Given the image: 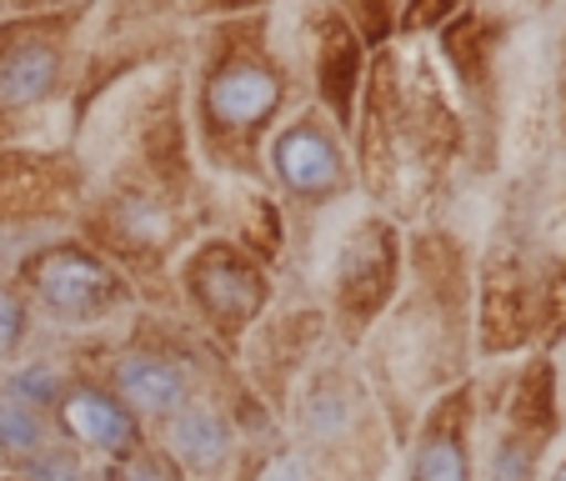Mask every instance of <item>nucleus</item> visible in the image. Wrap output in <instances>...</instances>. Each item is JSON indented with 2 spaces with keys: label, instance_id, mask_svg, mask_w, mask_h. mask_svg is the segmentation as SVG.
<instances>
[{
  "label": "nucleus",
  "instance_id": "nucleus-8",
  "mask_svg": "<svg viewBox=\"0 0 566 481\" xmlns=\"http://www.w3.org/2000/svg\"><path fill=\"white\" fill-rule=\"evenodd\" d=\"M271 181L296 206H332L352 191V150L326 111H301L271 130Z\"/></svg>",
  "mask_w": 566,
  "mask_h": 481
},
{
  "label": "nucleus",
  "instance_id": "nucleus-16",
  "mask_svg": "<svg viewBox=\"0 0 566 481\" xmlns=\"http://www.w3.org/2000/svg\"><path fill=\"white\" fill-rule=\"evenodd\" d=\"M51 451V431H45V417L25 401H0V457L11 461V467H31Z\"/></svg>",
  "mask_w": 566,
  "mask_h": 481
},
{
  "label": "nucleus",
  "instance_id": "nucleus-17",
  "mask_svg": "<svg viewBox=\"0 0 566 481\" xmlns=\"http://www.w3.org/2000/svg\"><path fill=\"white\" fill-rule=\"evenodd\" d=\"M231 241H241V247H247L261 266H266V261H276L281 257V211H276V201H266V196H247V211H241V236H231Z\"/></svg>",
  "mask_w": 566,
  "mask_h": 481
},
{
  "label": "nucleus",
  "instance_id": "nucleus-5",
  "mask_svg": "<svg viewBox=\"0 0 566 481\" xmlns=\"http://www.w3.org/2000/svg\"><path fill=\"white\" fill-rule=\"evenodd\" d=\"M181 296L206 326V336L235 352L251 336V326L266 316L271 276L241 241L211 236V241H196L191 257L181 261Z\"/></svg>",
  "mask_w": 566,
  "mask_h": 481
},
{
  "label": "nucleus",
  "instance_id": "nucleus-15",
  "mask_svg": "<svg viewBox=\"0 0 566 481\" xmlns=\"http://www.w3.org/2000/svg\"><path fill=\"white\" fill-rule=\"evenodd\" d=\"M316 75H321V101L326 116L336 126H346L356 111V86H361V35L346 21H332L321 31V55H316Z\"/></svg>",
  "mask_w": 566,
  "mask_h": 481
},
{
  "label": "nucleus",
  "instance_id": "nucleus-25",
  "mask_svg": "<svg viewBox=\"0 0 566 481\" xmlns=\"http://www.w3.org/2000/svg\"><path fill=\"white\" fill-rule=\"evenodd\" d=\"M502 6H512V11H532V6H546V0H502Z\"/></svg>",
  "mask_w": 566,
  "mask_h": 481
},
{
  "label": "nucleus",
  "instance_id": "nucleus-20",
  "mask_svg": "<svg viewBox=\"0 0 566 481\" xmlns=\"http://www.w3.org/2000/svg\"><path fill=\"white\" fill-rule=\"evenodd\" d=\"M346 11L356 15V35H366V45H381L396 25V0H346Z\"/></svg>",
  "mask_w": 566,
  "mask_h": 481
},
{
  "label": "nucleus",
  "instance_id": "nucleus-18",
  "mask_svg": "<svg viewBox=\"0 0 566 481\" xmlns=\"http://www.w3.org/2000/svg\"><path fill=\"white\" fill-rule=\"evenodd\" d=\"M111 481H186V471L176 467L166 447L140 441L136 451H126V457L111 461Z\"/></svg>",
  "mask_w": 566,
  "mask_h": 481
},
{
  "label": "nucleus",
  "instance_id": "nucleus-2",
  "mask_svg": "<svg viewBox=\"0 0 566 481\" xmlns=\"http://www.w3.org/2000/svg\"><path fill=\"white\" fill-rule=\"evenodd\" d=\"M281 111H286V71L266 51V35L247 25L221 31L196 96V130L206 160L221 171H251Z\"/></svg>",
  "mask_w": 566,
  "mask_h": 481
},
{
  "label": "nucleus",
  "instance_id": "nucleus-1",
  "mask_svg": "<svg viewBox=\"0 0 566 481\" xmlns=\"http://www.w3.org/2000/svg\"><path fill=\"white\" fill-rule=\"evenodd\" d=\"M361 186L386 216H421L461 140L457 86L441 55H381L361 101Z\"/></svg>",
  "mask_w": 566,
  "mask_h": 481
},
{
  "label": "nucleus",
  "instance_id": "nucleus-21",
  "mask_svg": "<svg viewBox=\"0 0 566 481\" xmlns=\"http://www.w3.org/2000/svg\"><path fill=\"white\" fill-rule=\"evenodd\" d=\"M556 136L566 146V25H562V41H556Z\"/></svg>",
  "mask_w": 566,
  "mask_h": 481
},
{
  "label": "nucleus",
  "instance_id": "nucleus-10",
  "mask_svg": "<svg viewBox=\"0 0 566 481\" xmlns=\"http://www.w3.org/2000/svg\"><path fill=\"white\" fill-rule=\"evenodd\" d=\"M65 71L61 21H15L0 31V126L35 111Z\"/></svg>",
  "mask_w": 566,
  "mask_h": 481
},
{
  "label": "nucleus",
  "instance_id": "nucleus-19",
  "mask_svg": "<svg viewBox=\"0 0 566 481\" xmlns=\"http://www.w3.org/2000/svg\"><path fill=\"white\" fill-rule=\"evenodd\" d=\"M31 332V301L21 286H0V356H11Z\"/></svg>",
  "mask_w": 566,
  "mask_h": 481
},
{
  "label": "nucleus",
  "instance_id": "nucleus-6",
  "mask_svg": "<svg viewBox=\"0 0 566 481\" xmlns=\"http://www.w3.org/2000/svg\"><path fill=\"white\" fill-rule=\"evenodd\" d=\"M401 236L391 216H361L326 271V311L342 342H366L401 291Z\"/></svg>",
  "mask_w": 566,
  "mask_h": 481
},
{
  "label": "nucleus",
  "instance_id": "nucleus-11",
  "mask_svg": "<svg viewBox=\"0 0 566 481\" xmlns=\"http://www.w3.org/2000/svg\"><path fill=\"white\" fill-rule=\"evenodd\" d=\"M55 421H61V431L81 451L106 457V461L126 457V451H136L140 441H146L136 411H130L116 391H106V386H96V381L65 386V391L55 396Z\"/></svg>",
  "mask_w": 566,
  "mask_h": 481
},
{
  "label": "nucleus",
  "instance_id": "nucleus-7",
  "mask_svg": "<svg viewBox=\"0 0 566 481\" xmlns=\"http://www.w3.org/2000/svg\"><path fill=\"white\" fill-rule=\"evenodd\" d=\"M516 257L536 311V352L566 346V181L526 211V221L496 236Z\"/></svg>",
  "mask_w": 566,
  "mask_h": 481
},
{
  "label": "nucleus",
  "instance_id": "nucleus-26",
  "mask_svg": "<svg viewBox=\"0 0 566 481\" xmlns=\"http://www.w3.org/2000/svg\"><path fill=\"white\" fill-rule=\"evenodd\" d=\"M21 6H65V0H21Z\"/></svg>",
  "mask_w": 566,
  "mask_h": 481
},
{
  "label": "nucleus",
  "instance_id": "nucleus-14",
  "mask_svg": "<svg viewBox=\"0 0 566 481\" xmlns=\"http://www.w3.org/2000/svg\"><path fill=\"white\" fill-rule=\"evenodd\" d=\"M71 201V186L41 156H6L0 160V221H31L51 216Z\"/></svg>",
  "mask_w": 566,
  "mask_h": 481
},
{
  "label": "nucleus",
  "instance_id": "nucleus-22",
  "mask_svg": "<svg viewBox=\"0 0 566 481\" xmlns=\"http://www.w3.org/2000/svg\"><path fill=\"white\" fill-rule=\"evenodd\" d=\"M261 0H196V11H251Z\"/></svg>",
  "mask_w": 566,
  "mask_h": 481
},
{
  "label": "nucleus",
  "instance_id": "nucleus-24",
  "mask_svg": "<svg viewBox=\"0 0 566 481\" xmlns=\"http://www.w3.org/2000/svg\"><path fill=\"white\" fill-rule=\"evenodd\" d=\"M542 481H566V451H562V457H556V461H552V467H546V471H542Z\"/></svg>",
  "mask_w": 566,
  "mask_h": 481
},
{
  "label": "nucleus",
  "instance_id": "nucleus-23",
  "mask_svg": "<svg viewBox=\"0 0 566 481\" xmlns=\"http://www.w3.org/2000/svg\"><path fill=\"white\" fill-rule=\"evenodd\" d=\"M266 481H296V467H291V461H276V467L266 471Z\"/></svg>",
  "mask_w": 566,
  "mask_h": 481
},
{
  "label": "nucleus",
  "instance_id": "nucleus-12",
  "mask_svg": "<svg viewBox=\"0 0 566 481\" xmlns=\"http://www.w3.org/2000/svg\"><path fill=\"white\" fill-rule=\"evenodd\" d=\"M116 396L136 417L166 421L191 401V376H186L181 356L136 346V352H120L116 362Z\"/></svg>",
  "mask_w": 566,
  "mask_h": 481
},
{
  "label": "nucleus",
  "instance_id": "nucleus-9",
  "mask_svg": "<svg viewBox=\"0 0 566 481\" xmlns=\"http://www.w3.org/2000/svg\"><path fill=\"white\" fill-rule=\"evenodd\" d=\"M407 481H476V381L461 376L421 407L407 447Z\"/></svg>",
  "mask_w": 566,
  "mask_h": 481
},
{
  "label": "nucleus",
  "instance_id": "nucleus-3",
  "mask_svg": "<svg viewBox=\"0 0 566 481\" xmlns=\"http://www.w3.org/2000/svg\"><path fill=\"white\" fill-rule=\"evenodd\" d=\"M562 427V366L552 352H522L486 386L476 381V481H542Z\"/></svg>",
  "mask_w": 566,
  "mask_h": 481
},
{
  "label": "nucleus",
  "instance_id": "nucleus-4",
  "mask_svg": "<svg viewBox=\"0 0 566 481\" xmlns=\"http://www.w3.org/2000/svg\"><path fill=\"white\" fill-rule=\"evenodd\" d=\"M15 286L55 326H96V321H111L116 311L130 306L126 271L106 251H96L91 241H75V236L35 247L15 271Z\"/></svg>",
  "mask_w": 566,
  "mask_h": 481
},
{
  "label": "nucleus",
  "instance_id": "nucleus-27",
  "mask_svg": "<svg viewBox=\"0 0 566 481\" xmlns=\"http://www.w3.org/2000/svg\"><path fill=\"white\" fill-rule=\"evenodd\" d=\"M6 481H25V477H6Z\"/></svg>",
  "mask_w": 566,
  "mask_h": 481
},
{
  "label": "nucleus",
  "instance_id": "nucleus-13",
  "mask_svg": "<svg viewBox=\"0 0 566 481\" xmlns=\"http://www.w3.org/2000/svg\"><path fill=\"white\" fill-rule=\"evenodd\" d=\"M166 427V441L160 447L171 451V461L181 471H196V477H211V471H221V461L231 457V427H226V417L211 407V401H186L176 417L160 421Z\"/></svg>",
  "mask_w": 566,
  "mask_h": 481
},
{
  "label": "nucleus",
  "instance_id": "nucleus-28",
  "mask_svg": "<svg viewBox=\"0 0 566 481\" xmlns=\"http://www.w3.org/2000/svg\"><path fill=\"white\" fill-rule=\"evenodd\" d=\"M562 407H566V391H562Z\"/></svg>",
  "mask_w": 566,
  "mask_h": 481
}]
</instances>
